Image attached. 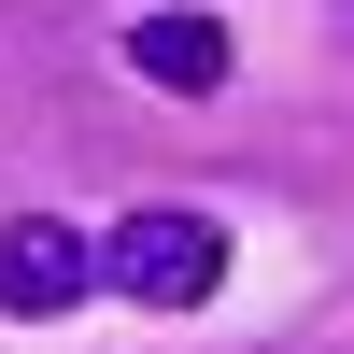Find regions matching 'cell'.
<instances>
[{
	"label": "cell",
	"mask_w": 354,
	"mask_h": 354,
	"mask_svg": "<svg viewBox=\"0 0 354 354\" xmlns=\"http://www.w3.org/2000/svg\"><path fill=\"white\" fill-rule=\"evenodd\" d=\"M100 283L142 298V312H198V298L227 283V227L198 213V198H142V213L100 227Z\"/></svg>",
	"instance_id": "6da1fadb"
},
{
	"label": "cell",
	"mask_w": 354,
	"mask_h": 354,
	"mask_svg": "<svg viewBox=\"0 0 354 354\" xmlns=\"http://www.w3.org/2000/svg\"><path fill=\"white\" fill-rule=\"evenodd\" d=\"M85 283H100V227H71V213H15L0 227V312H15V326L71 312Z\"/></svg>",
	"instance_id": "7a4b0ae2"
},
{
	"label": "cell",
	"mask_w": 354,
	"mask_h": 354,
	"mask_svg": "<svg viewBox=\"0 0 354 354\" xmlns=\"http://www.w3.org/2000/svg\"><path fill=\"white\" fill-rule=\"evenodd\" d=\"M128 71L170 85V100H213L241 57H227V15H142V28H128Z\"/></svg>",
	"instance_id": "3957f363"
}]
</instances>
